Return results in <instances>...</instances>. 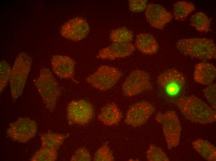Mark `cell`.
Wrapping results in <instances>:
<instances>
[{"instance_id": "obj_5", "label": "cell", "mask_w": 216, "mask_h": 161, "mask_svg": "<svg viewBox=\"0 0 216 161\" xmlns=\"http://www.w3.org/2000/svg\"><path fill=\"white\" fill-rule=\"evenodd\" d=\"M34 83L46 107L50 111H52L60 92L50 70L47 68H42L39 76L35 81Z\"/></svg>"}, {"instance_id": "obj_27", "label": "cell", "mask_w": 216, "mask_h": 161, "mask_svg": "<svg viewBox=\"0 0 216 161\" xmlns=\"http://www.w3.org/2000/svg\"><path fill=\"white\" fill-rule=\"evenodd\" d=\"M112 152L107 144L100 147L96 152L93 160L94 161H113L114 160Z\"/></svg>"}, {"instance_id": "obj_4", "label": "cell", "mask_w": 216, "mask_h": 161, "mask_svg": "<svg viewBox=\"0 0 216 161\" xmlns=\"http://www.w3.org/2000/svg\"><path fill=\"white\" fill-rule=\"evenodd\" d=\"M32 63L31 58L25 52L20 53L15 61L9 80L13 99L17 98L22 93Z\"/></svg>"}, {"instance_id": "obj_25", "label": "cell", "mask_w": 216, "mask_h": 161, "mask_svg": "<svg viewBox=\"0 0 216 161\" xmlns=\"http://www.w3.org/2000/svg\"><path fill=\"white\" fill-rule=\"evenodd\" d=\"M147 159L150 161H169L166 154L160 148L151 145L146 152Z\"/></svg>"}, {"instance_id": "obj_21", "label": "cell", "mask_w": 216, "mask_h": 161, "mask_svg": "<svg viewBox=\"0 0 216 161\" xmlns=\"http://www.w3.org/2000/svg\"><path fill=\"white\" fill-rule=\"evenodd\" d=\"M190 20L191 25L198 31L207 32L210 30V20L204 13H196L192 16Z\"/></svg>"}, {"instance_id": "obj_26", "label": "cell", "mask_w": 216, "mask_h": 161, "mask_svg": "<svg viewBox=\"0 0 216 161\" xmlns=\"http://www.w3.org/2000/svg\"><path fill=\"white\" fill-rule=\"evenodd\" d=\"M11 69L5 61H2L0 63V91L1 93L7 86L10 80Z\"/></svg>"}, {"instance_id": "obj_8", "label": "cell", "mask_w": 216, "mask_h": 161, "mask_svg": "<svg viewBox=\"0 0 216 161\" xmlns=\"http://www.w3.org/2000/svg\"><path fill=\"white\" fill-rule=\"evenodd\" d=\"M37 129L35 120L28 117H20L16 122L9 124L7 133L13 141L24 143L36 135Z\"/></svg>"}, {"instance_id": "obj_18", "label": "cell", "mask_w": 216, "mask_h": 161, "mask_svg": "<svg viewBox=\"0 0 216 161\" xmlns=\"http://www.w3.org/2000/svg\"><path fill=\"white\" fill-rule=\"evenodd\" d=\"M136 45L139 51L146 54H155L159 49V46L155 39L152 35L148 33L137 35Z\"/></svg>"}, {"instance_id": "obj_29", "label": "cell", "mask_w": 216, "mask_h": 161, "mask_svg": "<svg viewBox=\"0 0 216 161\" xmlns=\"http://www.w3.org/2000/svg\"><path fill=\"white\" fill-rule=\"evenodd\" d=\"M92 160L91 157L88 151L84 147L77 150L71 157L72 161H89Z\"/></svg>"}, {"instance_id": "obj_20", "label": "cell", "mask_w": 216, "mask_h": 161, "mask_svg": "<svg viewBox=\"0 0 216 161\" xmlns=\"http://www.w3.org/2000/svg\"><path fill=\"white\" fill-rule=\"evenodd\" d=\"M69 135V134H57L49 131L41 136L42 146L57 150Z\"/></svg>"}, {"instance_id": "obj_6", "label": "cell", "mask_w": 216, "mask_h": 161, "mask_svg": "<svg viewBox=\"0 0 216 161\" xmlns=\"http://www.w3.org/2000/svg\"><path fill=\"white\" fill-rule=\"evenodd\" d=\"M155 119L162 125L163 133L169 149L177 146L180 141L181 127L175 112L169 111L164 113L159 112L156 115Z\"/></svg>"}, {"instance_id": "obj_23", "label": "cell", "mask_w": 216, "mask_h": 161, "mask_svg": "<svg viewBox=\"0 0 216 161\" xmlns=\"http://www.w3.org/2000/svg\"><path fill=\"white\" fill-rule=\"evenodd\" d=\"M110 37L112 41L114 43L128 42L132 40L133 35L132 31L123 27L113 30Z\"/></svg>"}, {"instance_id": "obj_15", "label": "cell", "mask_w": 216, "mask_h": 161, "mask_svg": "<svg viewBox=\"0 0 216 161\" xmlns=\"http://www.w3.org/2000/svg\"><path fill=\"white\" fill-rule=\"evenodd\" d=\"M51 64L55 73L61 78L73 79L75 62L71 58L65 56L56 55L51 59Z\"/></svg>"}, {"instance_id": "obj_14", "label": "cell", "mask_w": 216, "mask_h": 161, "mask_svg": "<svg viewBox=\"0 0 216 161\" xmlns=\"http://www.w3.org/2000/svg\"><path fill=\"white\" fill-rule=\"evenodd\" d=\"M135 50L134 46L130 42L114 43L100 51L97 58L114 60L130 55Z\"/></svg>"}, {"instance_id": "obj_2", "label": "cell", "mask_w": 216, "mask_h": 161, "mask_svg": "<svg viewBox=\"0 0 216 161\" xmlns=\"http://www.w3.org/2000/svg\"><path fill=\"white\" fill-rule=\"evenodd\" d=\"M160 95L173 104L185 96L186 80L183 75L175 69L160 74L157 78Z\"/></svg>"}, {"instance_id": "obj_11", "label": "cell", "mask_w": 216, "mask_h": 161, "mask_svg": "<svg viewBox=\"0 0 216 161\" xmlns=\"http://www.w3.org/2000/svg\"><path fill=\"white\" fill-rule=\"evenodd\" d=\"M155 109L148 102L143 101L131 106L127 111L124 122L136 127L146 123Z\"/></svg>"}, {"instance_id": "obj_1", "label": "cell", "mask_w": 216, "mask_h": 161, "mask_svg": "<svg viewBox=\"0 0 216 161\" xmlns=\"http://www.w3.org/2000/svg\"><path fill=\"white\" fill-rule=\"evenodd\" d=\"M173 104L186 118L193 122L207 124L216 121L215 110L196 97L184 96Z\"/></svg>"}, {"instance_id": "obj_3", "label": "cell", "mask_w": 216, "mask_h": 161, "mask_svg": "<svg viewBox=\"0 0 216 161\" xmlns=\"http://www.w3.org/2000/svg\"><path fill=\"white\" fill-rule=\"evenodd\" d=\"M178 49L182 54L200 59L216 58V47L214 41L204 38L182 39L176 44Z\"/></svg>"}, {"instance_id": "obj_17", "label": "cell", "mask_w": 216, "mask_h": 161, "mask_svg": "<svg viewBox=\"0 0 216 161\" xmlns=\"http://www.w3.org/2000/svg\"><path fill=\"white\" fill-rule=\"evenodd\" d=\"M98 117L105 124L112 126L119 123L122 115L117 105L113 103L104 106Z\"/></svg>"}, {"instance_id": "obj_13", "label": "cell", "mask_w": 216, "mask_h": 161, "mask_svg": "<svg viewBox=\"0 0 216 161\" xmlns=\"http://www.w3.org/2000/svg\"><path fill=\"white\" fill-rule=\"evenodd\" d=\"M145 13L147 20L152 27L162 29L172 19L171 14L162 6L153 3L147 5Z\"/></svg>"}, {"instance_id": "obj_30", "label": "cell", "mask_w": 216, "mask_h": 161, "mask_svg": "<svg viewBox=\"0 0 216 161\" xmlns=\"http://www.w3.org/2000/svg\"><path fill=\"white\" fill-rule=\"evenodd\" d=\"M147 2L146 0H129V9L133 12H142L146 8Z\"/></svg>"}, {"instance_id": "obj_19", "label": "cell", "mask_w": 216, "mask_h": 161, "mask_svg": "<svg viewBox=\"0 0 216 161\" xmlns=\"http://www.w3.org/2000/svg\"><path fill=\"white\" fill-rule=\"evenodd\" d=\"M192 146L195 150L207 160L216 161V147L208 141L198 139L192 142Z\"/></svg>"}, {"instance_id": "obj_7", "label": "cell", "mask_w": 216, "mask_h": 161, "mask_svg": "<svg viewBox=\"0 0 216 161\" xmlns=\"http://www.w3.org/2000/svg\"><path fill=\"white\" fill-rule=\"evenodd\" d=\"M121 76V73L117 68L103 65L86 80L94 87L101 90H106L112 88Z\"/></svg>"}, {"instance_id": "obj_28", "label": "cell", "mask_w": 216, "mask_h": 161, "mask_svg": "<svg viewBox=\"0 0 216 161\" xmlns=\"http://www.w3.org/2000/svg\"><path fill=\"white\" fill-rule=\"evenodd\" d=\"M216 84L206 87L203 92L205 97L214 110H216Z\"/></svg>"}, {"instance_id": "obj_9", "label": "cell", "mask_w": 216, "mask_h": 161, "mask_svg": "<svg viewBox=\"0 0 216 161\" xmlns=\"http://www.w3.org/2000/svg\"><path fill=\"white\" fill-rule=\"evenodd\" d=\"M94 114L92 106L86 100H72L68 105L67 116L70 125L86 124L92 119Z\"/></svg>"}, {"instance_id": "obj_12", "label": "cell", "mask_w": 216, "mask_h": 161, "mask_svg": "<svg viewBox=\"0 0 216 161\" xmlns=\"http://www.w3.org/2000/svg\"><path fill=\"white\" fill-rule=\"evenodd\" d=\"M87 21L80 17L71 19L61 27L60 33L65 38L73 41L82 40L85 38L89 31Z\"/></svg>"}, {"instance_id": "obj_16", "label": "cell", "mask_w": 216, "mask_h": 161, "mask_svg": "<svg viewBox=\"0 0 216 161\" xmlns=\"http://www.w3.org/2000/svg\"><path fill=\"white\" fill-rule=\"evenodd\" d=\"M216 76L215 67L212 64L202 62L195 67L193 78L197 83L203 85H209L214 80Z\"/></svg>"}, {"instance_id": "obj_24", "label": "cell", "mask_w": 216, "mask_h": 161, "mask_svg": "<svg viewBox=\"0 0 216 161\" xmlns=\"http://www.w3.org/2000/svg\"><path fill=\"white\" fill-rule=\"evenodd\" d=\"M57 150L42 146L30 160L32 161H54L57 159Z\"/></svg>"}, {"instance_id": "obj_22", "label": "cell", "mask_w": 216, "mask_h": 161, "mask_svg": "<svg viewBox=\"0 0 216 161\" xmlns=\"http://www.w3.org/2000/svg\"><path fill=\"white\" fill-rule=\"evenodd\" d=\"M192 3L185 1H179L173 5V15L177 20H182L186 18L195 9Z\"/></svg>"}, {"instance_id": "obj_10", "label": "cell", "mask_w": 216, "mask_h": 161, "mask_svg": "<svg viewBox=\"0 0 216 161\" xmlns=\"http://www.w3.org/2000/svg\"><path fill=\"white\" fill-rule=\"evenodd\" d=\"M152 88L149 74L145 72L138 70L131 72L122 86L123 93L127 96L137 95Z\"/></svg>"}]
</instances>
